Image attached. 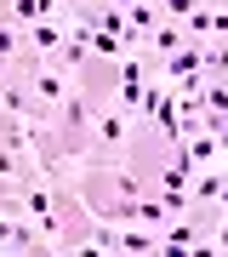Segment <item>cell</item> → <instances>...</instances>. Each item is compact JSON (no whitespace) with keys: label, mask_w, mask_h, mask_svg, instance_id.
Instances as JSON below:
<instances>
[{"label":"cell","mask_w":228,"mask_h":257,"mask_svg":"<svg viewBox=\"0 0 228 257\" xmlns=\"http://www.w3.org/2000/svg\"><path fill=\"white\" fill-rule=\"evenodd\" d=\"M0 251L6 257H18V251L35 257V251H57V246H52V234H46L23 206H0Z\"/></svg>","instance_id":"7a4b0ae2"},{"label":"cell","mask_w":228,"mask_h":257,"mask_svg":"<svg viewBox=\"0 0 228 257\" xmlns=\"http://www.w3.org/2000/svg\"><path fill=\"white\" fill-rule=\"evenodd\" d=\"M74 189H80V200L97 223H137V200L148 194V183L120 155L114 160H97V155L74 160Z\"/></svg>","instance_id":"6da1fadb"},{"label":"cell","mask_w":228,"mask_h":257,"mask_svg":"<svg viewBox=\"0 0 228 257\" xmlns=\"http://www.w3.org/2000/svg\"><path fill=\"white\" fill-rule=\"evenodd\" d=\"M182 35L188 40H228V0H205L200 12H188Z\"/></svg>","instance_id":"5b68a950"},{"label":"cell","mask_w":228,"mask_h":257,"mask_svg":"<svg viewBox=\"0 0 228 257\" xmlns=\"http://www.w3.org/2000/svg\"><path fill=\"white\" fill-rule=\"evenodd\" d=\"M222 86H228V74H222Z\"/></svg>","instance_id":"30bf717a"},{"label":"cell","mask_w":228,"mask_h":257,"mask_svg":"<svg viewBox=\"0 0 228 257\" xmlns=\"http://www.w3.org/2000/svg\"><path fill=\"white\" fill-rule=\"evenodd\" d=\"M131 126H137V114H126L114 97L97 103V114H91V155H97V160H114L120 149H126Z\"/></svg>","instance_id":"3957f363"},{"label":"cell","mask_w":228,"mask_h":257,"mask_svg":"<svg viewBox=\"0 0 228 257\" xmlns=\"http://www.w3.org/2000/svg\"><path fill=\"white\" fill-rule=\"evenodd\" d=\"M217 211H222V217H228V183H222V194H217Z\"/></svg>","instance_id":"9c48e42d"},{"label":"cell","mask_w":228,"mask_h":257,"mask_svg":"<svg viewBox=\"0 0 228 257\" xmlns=\"http://www.w3.org/2000/svg\"><path fill=\"white\" fill-rule=\"evenodd\" d=\"M177 46H188V35H182V23H171V18H160V23H154V35H148V46H143V52H154V57H171Z\"/></svg>","instance_id":"8992f818"},{"label":"cell","mask_w":228,"mask_h":257,"mask_svg":"<svg viewBox=\"0 0 228 257\" xmlns=\"http://www.w3.org/2000/svg\"><path fill=\"white\" fill-rule=\"evenodd\" d=\"M205 0H160V18H171V23H182L188 12H200Z\"/></svg>","instance_id":"ba28073f"},{"label":"cell","mask_w":228,"mask_h":257,"mask_svg":"<svg viewBox=\"0 0 228 257\" xmlns=\"http://www.w3.org/2000/svg\"><path fill=\"white\" fill-rule=\"evenodd\" d=\"M35 177H40V166H35V155H29V149L0 143V189H6V194H23Z\"/></svg>","instance_id":"277c9868"},{"label":"cell","mask_w":228,"mask_h":257,"mask_svg":"<svg viewBox=\"0 0 228 257\" xmlns=\"http://www.w3.org/2000/svg\"><path fill=\"white\" fill-rule=\"evenodd\" d=\"M200 46H205L200 74H205V80H222V74H228V40H200Z\"/></svg>","instance_id":"52a82bcc"}]
</instances>
